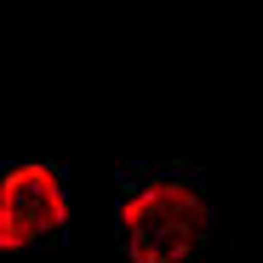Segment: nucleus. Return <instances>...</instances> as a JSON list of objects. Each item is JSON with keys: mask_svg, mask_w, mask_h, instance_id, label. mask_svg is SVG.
<instances>
[{"mask_svg": "<svg viewBox=\"0 0 263 263\" xmlns=\"http://www.w3.org/2000/svg\"><path fill=\"white\" fill-rule=\"evenodd\" d=\"M63 217H69V200H63V183H58L52 166L29 160V166L0 178V246L6 252L52 235Z\"/></svg>", "mask_w": 263, "mask_h": 263, "instance_id": "nucleus-2", "label": "nucleus"}, {"mask_svg": "<svg viewBox=\"0 0 263 263\" xmlns=\"http://www.w3.org/2000/svg\"><path fill=\"white\" fill-rule=\"evenodd\" d=\"M120 235L132 263H183L206 235V206L183 183H143L120 206Z\"/></svg>", "mask_w": 263, "mask_h": 263, "instance_id": "nucleus-1", "label": "nucleus"}]
</instances>
